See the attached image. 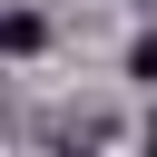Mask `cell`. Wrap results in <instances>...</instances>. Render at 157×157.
<instances>
[{"instance_id": "obj_1", "label": "cell", "mask_w": 157, "mask_h": 157, "mask_svg": "<svg viewBox=\"0 0 157 157\" xmlns=\"http://www.w3.org/2000/svg\"><path fill=\"white\" fill-rule=\"evenodd\" d=\"M128 78H147V88H157V29H147V39L128 49Z\"/></svg>"}, {"instance_id": "obj_2", "label": "cell", "mask_w": 157, "mask_h": 157, "mask_svg": "<svg viewBox=\"0 0 157 157\" xmlns=\"http://www.w3.org/2000/svg\"><path fill=\"white\" fill-rule=\"evenodd\" d=\"M147 137H157V118H147Z\"/></svg>"}]
</instances>
